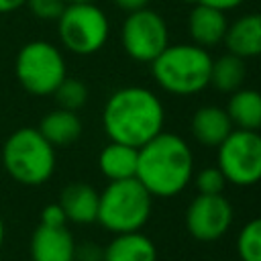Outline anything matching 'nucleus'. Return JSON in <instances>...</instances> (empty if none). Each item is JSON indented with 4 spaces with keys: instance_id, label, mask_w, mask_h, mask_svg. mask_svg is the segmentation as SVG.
Listing matches in <instances>:
<instances>
[{
    "instance_id": "nucleus-1",
    "label": "nucleus",
    "mask_w": 261,
    "mask_h": 261,
    "mask_svg": "<svg viewBox=\"0 0 261 261\" xmlns=\"http://www.w3.org/2000/svg\"><path fill=\"white\" fill-rule=\"evenodd\" d=\"M165 108L151 90L126 86L108 96L102 110V126L110 141L143 147L163 130Z\"/></svg>"
},
{
    "instance_id": "nucleus-2",
    "label": "nucleus",
    "mask_w": 261,
    "mask_h": 261,
    "mask_svg": "<svg viewBox=\"0 0 261 261\" xmlns=\"http://www.w3.org/2000/svg\"><path fill=\"white\" fill-rule=\"evenodd\" d=\"M194 175V155L190 145L173 133L161 130L139 147L137 179L157 198H171L186 190Z\"/></svg>"
},
{
    "instance_id": "nucleus-3",
    "label": "nucleus",
    "mask_w": 261,
    "mask_h": 261,
    "mask_svg": "<svg viewBox=\"0 0 261 261\" xmlns=\"http://www.w3.org/2000/svg\"><path fill=\"white\" fill-rule=\"evenodd\" d=\"M212 55L194 43L167 45L153 61V80L169 94L192 96L210 86Z\"/></svg>"
},
{
    "instance_id": "nucleus-4",
    "label": "nucleus",
    "mask_w": 261,
    "mask_h": 261,
    "mask_svg": "<svg viewBox=\"0 0 261 261\" xmlns=\"http://www.w3.org/2000/svg\"><path fill=\"white\" fill-rule=\"evenodd\" d=\"M0 161L4 171L22 186H41L51 179L57 155L55 147L39 133L37 126H20L2 143Z\"/></svg>"
},
{
    "instance_id": "nucleus-5",
    "label": "nucleus",
    "mask_w": 261,
    "mask_h": 261,
    "mask_svg": "<svg viewBox=\"0 0 261 261\" xmlns=\"http://www.w3.org/2000/svg\"><path fill=\"white\" fill-rule=\"evenodd\" d=\"M153 196L137 177L110 181L98 200V218L106 230L114 234L141 230L151 216Z\"/></svg>"
},
{
    "instance_id": "nucleus-6",
    "label": "nucleus",
    "mask_w": 261,
    "mask_h": 261,
    "mask_svg": "<svg viewBox=\"0 0 261 261\" xmlns=\"http://www.w3.org/2000/svg\"><path fill=\"white\" fill-rule=\"evenodd\" d=\"M14 75L20 88L31 96H51L67 77L65 57L49 41L24 43L14 59Z\"/></svg>"
},
{
    "instance_id": "nucleus-7",
    "label": "nucleus",
    "mask_w": 261,
    "mask_h": 261,
    "mask_svg": "<svg viewBox=\"0 0 261 261\" xmlns=\"http://www.w3.org/2000/svg\"><path fill=\"white\" fill-rule=\"evenodd\" d=\"M55 22L61 45L75 55H94L108 41V16L94 2L67 4Z\"/></svg>"
},
{
    "instance_id": "nucleus-8",
    "label": "nucleus",
    "mask_w": 261,
    "mask_h": 261,
    "mask_svg": "<svg viewBox=\"0 0 261 261\" xmlns=\"http://www.w3.org/2000/svg\"><path fill=\"white\" fill-rule=\"evenodd\" d=\"M218 169L226 184L249 188L261 181V135L257 130L232 128L216 147Z\"/></svg>"
},
{
    "instance_id": "nucleus-9",
    "label": "nucleus",
    "mask_w": 261,
    "mask_h": 261,
    "mask_svg": "<svg viewBox=\"0 0 261 261\" xmlns=\"http://www.w3.org/2000/svg\"><path fill=\"white\" fill-rule=\"evenodd\" d=\"M120 43L130 59L151 63L169 45V31L163 16L147 6L128 12L120 29Z\"/></svg>"
},
{
    "instance_id": "nucleus-10",
    "label": "nucleus",
    "mask_w": 261,
    "mask_h": 261,
    "mask_svg": "<svg viewBox=\"0 0 261 261\" xmlns=\"http://www.w3.org/2000/svg\"><path fill=\"white\" fill-rule=\"evenodd\" d=\"M232 224V206L222 194H198L186 210V228L196 241H218Z\"/></svg>"
},
{
    "instance_id": "nucleus-11",
    "label": "nucleus",
    "mask_w": 261,
    "mask_h": 261,
    "mask_svg": "<svg viewBox=\"0 0 261 261\" xmlns=\"http://www.w3.org/2000/svg\"><path fill=\"white\" fill-rule=\"evenodd\" d=\"M31 261H73L75 241L67 226L39 224L31 237Z\"/></svg>"
},
{
    "instance_id": "nucleus-12",
    "label": "nucleus",
    "mask_w": 261,
    "mask_h": 261,
    "mask_svg": "<svg viewBox=\"0 0 261 261\" xmlns=\"http://www.w3.org/2000/svg\"><path fill=\"white\" fill-rule=\"evenodd\" d=\"M226 29H228V20L222 10L206 4H194L188 18V31L194 45L202 49L214 47L220 41H224Z\"/></svg>"
},
{
    "instance_id": "nucleus-13",
    "label": "nucleus",
    "mask_w": 261,
    "mask_h": 261,
    "mask_svg": "<svg viewBox=\"0 0 261 261\" xmlns=\"http://www.w3.org/2000/svg\"><path fill=\"white\" fill-rule=\"evenodd\" d=\"M98 200L100 194L90 184L73 181L61 190L59 206L63 208L67 222L92 224L98 218Z\"/></svg>"
},
{
    "instance_id": "nucleus-14",
    "label": "nucleus",
    "mask_w": 261,
    "mask_h": 261,
    "mask_svg": "<svg viewBox=\"0 0 261 261\" xmlns=\"http://www.w3.org/2000/svg\"><path fill=\"white\" fill-rule=\"evenodd\" d=\"M224 43L228 53H234L243 59L261 55V12H249L228 24Z\"/></svg>"
},
{
    "instance_id": "nucleus-15",
    "label": "nucleus",
    "mask_w": 261,
    "mask_h": 261,
    "mask_svg": "<svg viewBox=\"0 0 261 261\" xmlns=\"http://www.w3.org/2000/svg\"><path fill=\"white\" fill-rule=\"evenodd\" d=\"M192 135L204 147H218L232 130V122L224 108L202 106L192 116Z\"/></svg>"
},
{
    "instance_id": "nucleus-16",
    "label": "nucleus",
    "mask_w": 261,
    "mask_h": 261,
    "mask_svg": "<svg viewBox=\"0 0 261 261\" xmlns=\"http://www.w3.org/2000/svg\"><path fill=\"white\" fill-rule=\"evenodd\" d=\"M102 261H157V249L141 230L122 232L104 247Z\"/></svg>"
},
{
    "instance_id": "nucleus-17",
    "label": "nucleus",
    "mask_w": 261,
    "mask_h": 261,
    "mask_svg": "<svg viewBox=\"0 0 261 261\" xmlns=\"http://www.w3.org/2000/svg\"><path fill=\"white\" fill-rule=\"evenodd\" d=\"M37 128L57 149V147H67V145H71V143H75L80 139L82 120H80L77 112H73V110L55 108V110L47 112L41 118Z\"/></svg>"
},
{
    "instance_id": "nucleus-18",
    "label": "nucleus",
    "mask_w": 261,
    "mask_h": 261,
    "mask_svg": "<svg viewBox=\"0 0 261 261\" xmlns=\"http://www.w3.org/2000/svg\"><path fill=\"white\" fill-rule=\"evenodd\" d=\"M137 161H139V149L114 141H110L98 155V167L102 175L108 177L110 181L135 177Z\"/></svg>"
},
{
    "instance_id": "nucleus-19",
    "label": "nucleus",
    "mask_w": 261,
    "mask_h": 261,
    "mask_svg": "<svg viewBox=\"0 0 261 261\" xmlns=\"http://www.w3.org/2000/svg\"><path fill=\"white\" fill-rule=\"evenodd\" d=\"M226 114L232 126L243 130L261 128V92L253 88H239L228 98Z\"/></svg>"
},
{
    "instance_id": "nucleus-20",
    "label": "nucleus",
    "mask_w": 261,
    "mask_h": 261,
    "mask_svg": "<svg viewBox=\"0 0 261 261\" xmlns=\"http://www.w3.org/2000/svg\"><path fill=\"white\" fill-rule=\"evenodd\" d=\"M245 77H247V65H245L243 57H239L234 53H226V55L212 61L210 84L216 90L232 94L243 86Z\"/></svg>"
},
{
    "instance_id": "nucleus-21",
    "label": "nucleus",
    "mask_w": 261,
    "mask_h": 261,
    "mask_svg": "<svg viewBox=\"0 0 261 261\" xmlns=\"http://www.w3.org/2000/svg\"><path fill=\"white\" fill-rule=\"evenodd\" d=\"M57 108H63V110H73L77 112L86 102H88V88L82 80L77 77H65L57 88L55 92L51 94Z\"/></svg>"
},
{
    "instance_id": "nucleus-22",
    "label": "nucleus",
    "mask_w": 261,
    "mask_h": 261,
    "mask_svg": "<svg viewBox=\"0 0 261 261\" xmlns=\"http://www.w3.org/2000/svg\"><path fill=\"white\" fill-rule=\"evenodd\" d=\"M237 253L241 261H261V216L249 220L237 237Z\"/></svg>"
},
{
    "instance_id": "nucleus-23",
    "label": "nucleus",
    "mask_w": 261,
    "mask_h": 261,
    "mask_svg": "<svg viewBox=\"0 0 261 261\" xmlns=\"http://www.w3.org/2000/svg\"><path fill=\"white\" fill-rule=\"evenodd\" d=\"M226 179L218 167H204L196 175V188L200 194H222Z\"/></svg>"
},
{
    "instance_id": "nucleus-24",
    "label": "nucleus",
    "mask_w": 261,
    "mask_h": 261,
    "mask_svg": "<svg viewBox=\"0 0 261 261\" xmlns=\"http://www.w3.org/2000/svg\"><path fill=\"white\" fill-rule=\"evenodd\" d=\"M31 14L39 20H57L65 10V0H27Z\"/></svg>"
},
{
    "instance_id": "nucleus-25",
    "label": "nucleus",
    "mask_w": 261,
    "mask_h": 261,
    "mask_svg": "<svg viewBox=\"0 0 261 261\" xmlns=\"http://www.w3.org/2000/svg\"><path fill=\"white\" fill-rule=\"evenodd\" d=\"M39 224H45V226H65V224H67L65 212H63V208L59 206V202L47 204V206L41 210V222H39Z\"/></svg>"
},
{
    "instance_id": "nucleus-26",
    "label": "nucleus",
    "mask_w": 261,
    "mask_h": 261,
    "mask_svg": "<svg viewBox=\"0 0 261 261\" xmlns=\"http://www.w3.org/2000/svg\"><path fill=\"white\" fill-rule=\"evenodd\" d=\"M102 257H104V249L98 247L96 243H82V245H75L73 261H102Z\"/></svg>"
},
{
    "instance_id": "nucleus-27",
    "label": "nucleus",
    "mask_w": 261,
    "mask_h": 261,
    "mask_svg": "<svg viewBox=\"0 0 261 261\" xmlns=\"http://www.w3.org/2000/svg\"><path fill=\"white\" fill-rule=\"evenodd\" d=\"M245 0H198V4H206V6H212V8H218L222 12L226 10H232V8H239Z\"/></svg>"
},
{
    "instance_id": "nucleus-28",
    "label": "nucleus",
    "mask_w": 261,
    "mask_h": 261,
    "mask_svg": "<svg viewBox=\"0 0 261 261\" xmlns=\"http://www.w3.org/2000/svg\"><path fill=\"white\" fill-rule=\"evenodd\" d=\"M114 4L126 12H135V10H141V8H147L149 6V0H114Z\"/></svg>"
},
{
    "instance_id": "nucleus-29",
    "label": "nucleus",
    "mask_w": 261,
    "mask_h": 261,
    "mask_svg": "<svg viewBox=\"0 0 261 261\" xmlns=\"http://www.w3.org/2000/svg\"><path fill=\"white\" fill-rule=\"evenodd\" d=\"M24 4H27V0H0V14L14 12V10L22 8Z\"/></svg>"
},
{
    "instance_id": "nucleus-30",
    "label": "nucleus",
    "mask_w": 261,
    "mask_h": 261,
    "mask_svg": "<svg viewBox=\"0 0 261 261\" xmlns=\"http://www.w3.org/2000/svg\"><path fill=\"white\" fill-rule=\"evenodd\" d=\"M4 237H6V226H4V220H2V216H0V249H2V245H4Z\"/></svg>"
},
{
    "instance_id": "nucleus-31",
    "label": "nucleus",
    "mask_w": 261,
    "mask_h": 261,
    "mask_svg": "<svg viewBox=\"0 0 261 261\" xmlns=\"http://www.w3.org/2000/svg\"><path fill=\"white\" fill-rule=\"evenodd\" d=\"M67 4H82V2H94V0H65Z\"/></svg>"
}]
</instances>
